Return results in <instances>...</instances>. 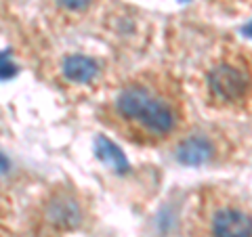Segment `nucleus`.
Here are the masks:
<instances>
[{
	"label": "nucleus",
	"mask_w": 252,
	"mask_h": 237,
	"mask_svg": "<svg viewBox=\"0 0 252 237\" xmlns=\"http://www.w3.org/2000/svg\"><path fill=\"white\" fill-rule=\"evenodd\" d=\"M97 118L109 132L137 147L172 143L189 126L183 84L166 67L128 76L99 105Z\"/></svg>",
	"instance_id": "1"
},
{
	"label": "nucleus",
	"mask_w": 252,
	"mask_h": 237,
	"mask_svg": "<svg viewBox=\"0 0 252 237\" xmlns=\"http://www.w3.org/2000/svg\"><path fill=\"white\" fill-rule=\"evenodd\" d=\"M200 90L208 107L252 114V46L223 42L200 69Z\"/></svg>",
	"instance_id": "2"
},
{
	"label": "nucleus",
	"mask_w": 252,
	"mask_h": 237,
	"mask_svg": "<svg viewBox=\"0 0 252 237\" xmlns=\"http://www.w3.org/2000/svg\"><path fill=\"white\" fill-rule=\"evenodd\" d=\"M93 218V204L74 183H53L32 202L21 227V237H72Z\"/></svg>",
	"instance_id": "3"
},
{
	"label": "nucleus",
	"mask_w": 252,
	"mask_h": 237,
	"mask_svg": "<svg viewBox=\"0 0 252 237\" xmlns=\"http://www.w3.org/2000/svg\"><path fill=\"white\" fill-rule=\"evenodd\" d=\"M191 237H252V197L227 185H204L189 216Z\"/></svg>",
	"instance_id": "4"
},
{
	"label": "nucleus",
	"mask_w": 252,
	"mask_h": 237,
	"mask_svg": "<svg viewBox=\"0 0 252 237\" xmlns=\"http://www.w3.org/2000/svg\"><path fill=\"white\" fill-rule=\"evenodd\" d=\"M172 160L189 168H219L231 164L240 149L229 130L204 124L187 128L172 141Z\"/></svg>",
	"instance_id": "5"
},
{
	"label": "nucleus",
	"mask_w": 252,
	"mask_h": 237,
	"mask_svg": "<svg viewBox=\"0 0 252 237\" xmlns=\"http://www.w3.org/2000/svg\"><path fill=\"white\" fill-rule=\"evenodd\" d=\"M103 63L84 53H67L59 59V78L63 84L93 86L103 78Z\"/></svg>",
	"instance_id": "6"
},
{
	"label": "nucleus",
	"mask_w": 252,
	"mask_h": 237,
	"mask_svg": "<svg viewBox=\"0 0 252 237\" xmlns=\"http://www.w3.org/2000/svg\"><path fill=\"white\" fill-rule=\"evenodd\" d=\"M57 2V6L67 13V15H80V13H86L91 9L93 0H55Z\"/></svg>",
	"instance_id": "7"
}]
</instances>
